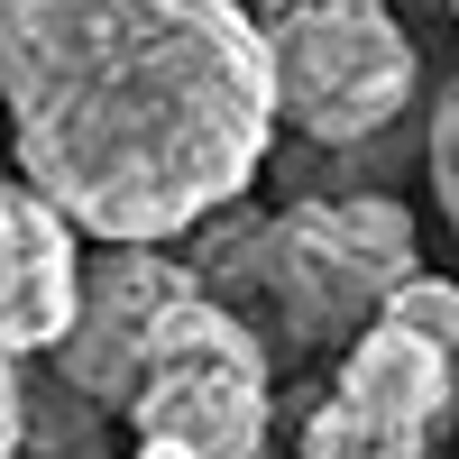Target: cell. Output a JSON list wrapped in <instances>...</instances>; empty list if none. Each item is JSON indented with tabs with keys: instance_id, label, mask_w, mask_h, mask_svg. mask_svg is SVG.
Returning a JSON list of instances; mask_svg holds the SVG:
<instances>
[{
	"instance_id": "1",
	"label": "cell",
	"mask_w": 459,
	"mask_h": 459,
	"mask_svg": "<svg viewBox=\"0 0 459 459\" xmlns=\"http://www.w3.org/2000/svg\"><path fill=\"white\" fill-rule=\"evenodd\" d=\"M10 157L83 239H184L276 147L239 0H0Z\"/></svg>"
},
{
	"instance_id": "2",
	"label": "cell",
	"mask_w": 459,
	"mask_h": 459,
	"mask_svg": "<svg viewBox=\"0 0 459 459\" xmlns=\"http://www.w3.org/2000/svg\"><path fill=\"white\" fill-rule=\"evenodd\" d=\"M239 212V203H230ZM194 276L221 294L230 313H248L266 350L313 359L340 350L404 266H423L413 248V212L395 194H303L285 212H239V221H194Z\"/></svg>"
},
{
	"instance_id": "3",
	"label": "cell",
	"mask_w": 459,
	"mask_h": 459,
	"mask_svg": "<svg viewBox=\"0 0 459 459\" xmlns=\"http://www.w3.org/2000/svg\"><path fill=\"white\" fill-rule=\"evenodd\" d=\"M120 413L129 441L157 459H248L266 450V413H276V350L257 340L248 313L194 285L157 322Z\"/></svg>"
},
{
	"instance_id": "4",
	"label": "cell",
	"mask_w": 459,
	"mask_h": 459,
	"mask_svg": "<svg viewBox=\"0 0 459 459\" xmlns=\"http://www.w3.org/2000/svg\"><path fill=\"white\" fill-rule=\"evenodd\" d=\"M266 37V92L276 129L313 147H368L413 101V37L386 0H285Z\"/></svg>"
},
{
	"instance_id": "5",
	"label": "cell",
	"mask_w": 459,
	"mask_h": 459,
	"mask_svg": "<svg viewBox=\"0 0 459 459\" xmlns=\"http://www.w3.org/2000/svg\"><path fill=\"white\" fill-rule=\"evenodd\" d=\"M459 404V359L395 313H368L340 340V377L303 423L313 459H413L432 450Z\"/></svg>"
},
{
	"instance_id": "6",
	"label": "cell",
	"mask_w": 459,
	"mask_h": 459,
	"mask_svg": "<svg viewBox=\"0 0 459 459\" xmlns=\"http://www.w3.org/2000/svg\"><path fill=\"white\" fill-rule=\"evenodd\" d=\"M194 257H175L157 239H101L83 248V276H74V322L56 331V377L83 404L101 413H120L129 386H138V359H147V340H157V322L175 313L184 294H194Z\"/></svg>"
},
{
	"instance_id": "7",
	"label": "cell",
	"mask_w": 459,
	"mask_h": 459,
	"mask_svg": "<svg viewBox=\"0 0 459 459\" xmlns=\"http://www.w3.org/2000/svg\"><path fill=\"white\" fill-rule=\"evenodd\" d=\"M74 276H83V230H74L28 175H0V350L47 359L74 322Z\"/></svg>"
},
{
	"instance_id": "8",
	"label": "cell",
	"mask_w": 459,
	"mask_h": 459,
	"mask_svg": "<svg viewBox=\"0 0 459 459\" xmlns=\"http://www.w3.org/2000/svg\"><path fill=\"white\" fill-rule=\"evenodd\" d=\"M377 313L413 322L423 340H441V350L459 359V285H450V276H423V266H404V276L386 285V303H377Z\"/></svg>"
},
{
	"instance_id": "9",
	"label": "cell",
	"mask_w": 459,
	"mask_h": 459,
	"mask_svg": "<svg viewBox=\"0 0 459 459\" xmlns=\"http://www.w3.org/2000/svg\"><path fill=\"white\" fill-rule=\"evenodd\" d=\"M423 175H432L441 221L459 230V74H450V92L432 101V129H423Z\"/></svg>"
},
{
	"instance_id": "10",
	"label": "cell",
	"mask_w": 459,
	"mask_h": 459,
	"mask_svg": "<svg viewBox=\"0 0 459 459\" xmlns=\"http://www.w3.org/2000/svg\"><path fill=\"white\" fill-rule=\"evenodd\" d=\"M28 450V359L0 350V459Z\"/></svg>"
},
{
	"instance_id": "11",
	"label": "cell",
	"mask_w": 459,
	"mask_h": 459,
	"mask_svg": "<svg viewBox=\"0 0 459 459\" xmlns=\"http://www.w3.org/2000/svg\"><path fill=\"white\" fill-rule=\"evenodd\" d=\"M239 10H248V19H276V10H285V0H239Z\"/></svg>"
},
{
	"instance_id": "12",
	"label": "cell",
	"mask_w": 459,
	"mask_h": 459,
	"mask_svg": "<svg viewBox=\"0 0 459 459\" xmlns=\"http://www.w3.org/2000/svg\"><path fill=\"white\" fill-rule=\"evenodd\" d=\"M450 10H459V0H450Z\"/></svg>"
}]
</instances>
